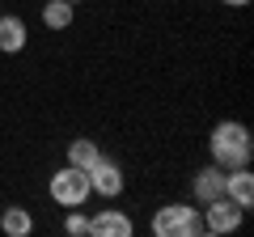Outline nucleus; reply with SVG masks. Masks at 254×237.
Here are the masks:
<instances>
[{
    "instance_id": "f257e3e1",
    "label": "nucleus",
    "mask_w": 254,
    "mask_h": 237,
    "mask_svg": "<svg viewBox=\"0 0 254 237\" xmlns=\"http://www.w3.org/2000/svg\"><path fill=\"white\" fill-rule=\"evenodd\" d=\"M208 153L220 170H237V165H250L254 157V140H250V127L237 123V118H220L208 136Z\"/></svg>"
},
{
    "instance_id": "f03ea898",
    "label": "nucleus",
    "mask_w": 254,
    "mask_h": 237,
    "mask_svg": "<svg viewBox=\"0 0 254 237\" xmlns=\"http://www.w3.org/2000/svg\"><path fill=\"white\" fill-rule=\"evenodd\" d=\"M153 229L157 237H199L203 233V216L199 208H190V203H165V208H157L153 216Z\"/></svg>"
},
{
    "instance_id": "7ed1b4c3",
    "label": "nucleus",
    "mask_w": 254,
    "mask_h": 237,
    "mask_svg": "<svg viewBox=\"0 0 254 237\" xmlns=\"http://www.w3.org/2000/svg\"><path fill=\"white\" fill-rule=\"evenodd\" d=\"M51 199L60 203V208H81L85 199H89V174L85 170H76V165H64V170H55L51 174Z\"/></svg>"
},
{
    "instance_id": "20e7f679",
    "label": "nucleus",
    "mask_w": 254,
    "mask_h": 237,
    "mask_svg": "<svg viewBox=\"0 0 254 237\" xmlns=\"http://www.w3.org/2000/svg\"><path fill=\"white\" fill-rule=\"evenodd\" d=\"M203 233H216V237H225V233H237L242 229V220H246V208H237L229 195H216V199H208L203 203Z\"/></svg>"
},
{
    "instance_id": "39448f33",
    "label": "nucleus",
    "mask_w": 254,
    "mask_h": 237,
    "mask_svg": "<svg viewBox=\"0 0 254 237\" xmlns=\"http://www.w3.org/2000/svg\"><path fill=\"white\" fill-rule=\"evenodd\" d=\"M123 186H127L123 170H119L115 161H106V157H102V161L89 170V191L102 195V199H115V195H123Z\"/></svg>"
},
{
    "instance_id": "423d86ee",
    "label": "nucleus",
    "mask_w": 254,
    "mask_h": 237,
    "mask_svg": "<svg viewBox=\"0 0 254 237\" xmlns=\"http://www.w3.org/2000/svg\"><path fill=\"white\" fill-rule=\"evenodd\" d=\"M131 233H136V225L119 208H102L98 216H89V237H131Z\"/></svg>"
},
{
    "instance_id": "0eeeda50",
    "label": "nucleus",
    "mask_w": 254,
    "mask_h": 237,
    "mask_svg": "<svg viewBox=\"0 0 254 237\" xmlns=\"http://www.w3.org/2000/svg\"><path fill=\"white\" fill-rule=\"evenodd\" d=\"M225 195L237 203V208H246V212L254 208V174H250V165L225 170Z\"/></svg>"
},
{
    "instance_id": "6e6552de",
    "label": "nucleus",
    "mask_w": 254,
    "mask_h": 237,
    "mask_svg": "<svg viewBox=\"0 0 254 237\" xmlns=\"http://www.w3.org/2000/svg\"><path fill=\"white\" fill-rule=\"evenodd\" d=\"M190 191H195V203H208V199H216V195H225V170H220L216 161L203 165V170H195Z\"/></svg>"
},
{
    "instance_id": "1a4fd4ad",
    "label": "nucleus",
    "mask_w": 254,
    "mask_h": 237,
    "mask_svg": "<svg viewBox=\"0 0 254 237\" xmlns=\"http://www.w3.org/2000/svg\"><path fill=\"white\" fill-rule=\"evenodd\" d=\"M26 38H30L26 21H21V17H13V13H0V51H4V55L26 51Z\"/></svg>"
},
{
    "instance_id": "9d476101",
    "label": "nucleus",
    "mask_w": 254,
    "mask_h": 237,
    "mask_svg": "<svg viewBox=\"0 0 254 237\" xmlns=\"http://www.w3.org/2000/svg\"><path fill=\"white\" fill-rule=\"evenodd\" d=\"M76 21V4L72 0H47L43 4V26L47 30H68Z\"/></svg>"
},
{
    "instance_id": "9b49d317",
    "label": "nucleus",
    "mask_w": 254,
    "mask_h": 237,
    "mask_svg": "<svg viewBox=\"0 0 254 237\" xmlns=\"http://www.w3.org/2000/svg\"><path fill=\"white\" fill-rule=\"evenodd\" d=\"M0 233L30 237V233H34V216H30V208H4V212H0Z\"/></svg>"
},
{
    "instance_id": "f8f14e48",
    "label": "nucleus",
    "mask_w": 254,
    "mask_h": 237,
    "mask_svg": "<svg viewBox=\"0 0 254 237\" xmlns=\"http://www.w3.org/2000/svg\"><path fill=\"white\" fill-rule=\"evenodd\" d=\"M102 161V148H98V140H72V144H68V165H76V170H85L89 174L93 165Z\"/></svg>"
},
{
    "instance_id": "ddd939ff",
    "label": "nucleus",
    "mask_w": 254,
    "mask_h": 237,
    "mask_svg": "<svg viewBox=\"0 0 254 237\" xmlns=\"http://www.w3.org/2000/svg\"><path fill=\"white\" fill-rule=\"evenodd\" d=\"M64 233L68 237H89V216L81 208H68V220H64Z\"/></svg>"
},
{
    "instance_id": "4468645a",
    "label": "nucleus",
    "mask_w": 254,
    "mask_h": 237,
    "mask_svg": "<svg viewBox=\"0 0 254 237\" xmlns=\"http://www.w3.org/2000/svg\"><path fill=\"white\" fill-rule=\"evenodd\" d=\"M220 4H229V9H246L250 0H220Z\"/></svg>"
},
{
    "instance_id": "2eb2a0df",
    "label": "nucleus",
    "mask_w": 254,
    "mask_h": 237,
    "mask_svg": "<svg viewBox=\"0 0 254 237\" xmlns=\"http://www.w3.org/2000/svg\"><path fill=\"white\" fill-rule=\"evenodd\" d=\"M72 4H81V0H72Z\"/></svg>"
}]
</instances>
